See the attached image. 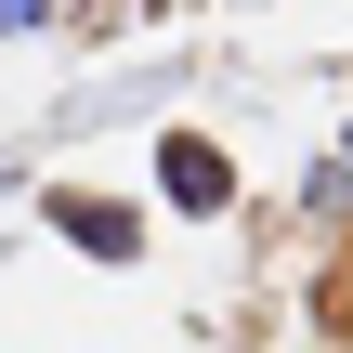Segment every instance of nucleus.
I'll use <instances>...</instances> for the list:
<instances>
[{"mask_svg": "<svg viewBox=\"0 0 353 353\" xmlns=\"http://www.w3.org/2000/svg\"><path fill=\"white\" fill-rule=\"evenodd\" d=\"M301 223H314V236H353V170H341V157L301 170Z\"/></svg>", "mask_w": 353, "mask_h": 353, "instance_id": "nucleus-3", "label": "nucleus"}, {"mask_svg": "<svg viewBox=\"0 0 353 353\" xmlns=\"http://www.w3.org/2000/svg\"><path fill=\"white\" fill-rule=\"evenodd\" d=\"M157 210H183V223H223V210H236V157H223L196 118L157 131Z\"/></svg>", "mask_w": 353, "mask_h": 353, "instance_id": "nucleus-1", "label": "nucleus"}, {"mask_svg": "<svg viewBox=\"0 0 353 353\" xmlns=\"http://www.w3.org/2000/svg\"><path fill=\"white\" fill-rule=\"evenodd\" d=\"M39 223H52V236H65L79 262H118V275L144 262V210H131V196H92V183H52V196H39Z\"/></svg>", "mask_w": 353, "mask_h": 353, "instance_id": "nucleus-2", "label": "nucleus"}, {"mask_svg": "<svg viewBox=\"0 0 353 353\" xmlns=\"http://www.w3.org/2000/svg\"><path fill=\"white\" fill-rule=\"evenodd\" d=\"M341 170H353V131H341Z\"/></svg>", "mask_w": 353, "mask_h": 353, "instance_id": "nucleus-5", "label": "nucleus"}, {"mask_svg": "<svg viewBox=\"0 0 353 353\" xmlns=\"http://www.w3.org/2000/svg\"><path fill=\"white\" fill-rule=\"evenodd\" d=\"M52 26V0H0V39H39Z\"/></svg>", "mask_w": 353, "mask_h": 353, "instance_id": "nucleus-4", "label": "nucleus"}]
</instances>
